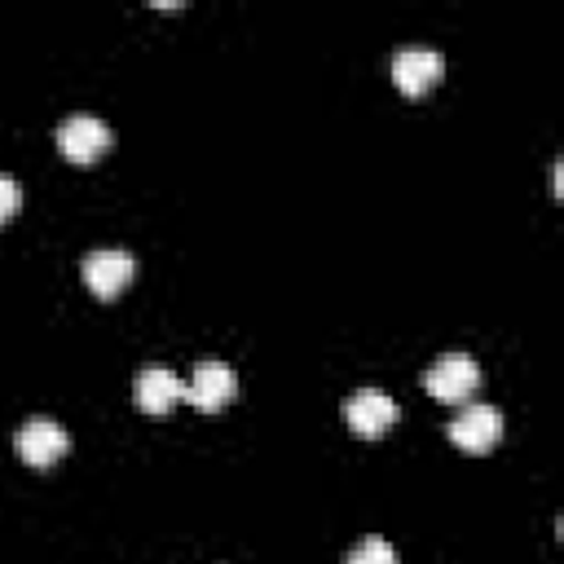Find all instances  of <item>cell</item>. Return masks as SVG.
I'll return each mask as SVG.
<instances>
[{"instance_id":"obj_4","label":"cell","mask_w":564,"mask_h":564,"mask_svg":"<svg viewBox=\"0 0 564 564\" xmlns=\"http://www.w3.org/2000/svg\"><path fill=\"white\" fill-rule=\"evenodd\" d=\"M79 273H84V282H88V291H93V295L115 300V295L132 282L137 260H132L128 251H119V247H97V251H88V256H84Z\"/></svg>"},{"instance_id":"obj_7","label":"cell","mask_w":564,"mask_h":564,"mask_svg":"<svg viewBox=\"0 0 564 564\" xmlns=\"http://www.w3.org/2000/svg\"><path fill=\"white\" fill-rule=\"evenodd\" d=\"M397 401L388 397V392H379V388H361V392H352L348 401H344V423L357 432V436H366V441H375V436H383L392 423H397Z\"/></svg>"},{"instance_id":"obj_5","label":"cell","mask_w":564,"mask_h":564,"mask_svg":"<svg viewBox=\"0 0 564 564\" xmlns=\"http://www.w3.org/2000/svg\"><path fill=\"white\" fill-rule=\"evenodd\" d=\"M13 445H18L22 463H31V467H53V463L70 449V436H66V427L53 423L48 414H35V419H26V423L18 427Z\"/></svg>"},{"instance_id":"obj_10","label":"cell","mask_w":564,"mask_h":564,"mask_svg":"<svg viewBox=\"0 0 564 564\" xmlns=\"http://www.w3.org/2000/svg\"><path fill=\"white\" fill-rule=\"evenodd\" d=\"M344 564H397V551H392V542H388V538L366 533V538L348 551V560H344Z\"/></svg>"},{"instance_id":"obj_11","label":"cell","mask_w":564,"mask_h":564,"mask_svg":"<svg viewBox=\"0 0 564 564\" xmlns=\"http://www.w3.org/2000/svg\"><path fill=\"white\" fill-rule=\"evenodd\" d=\"M18 207H22V185H18L13 176H4V172H0V225H4Z\"/></svg>"},{"instance_id":"obj_8","label":"cell","mask_w":564,"mask_h":564,"mask_svg":"<svg viewBox=\"0 0 564 564\" xmlns=\"http://www.w3.org/2000/svg\"><path fill=\"white\" fill-rule=\"evenodd\" d=\"M392 84L405 93V97H423L441 75H445V57L436 48H401L392 53Z\"/></svg>"},{"instance_id":"obj_6","label":"cell","mask_w":564,"mask_h":564,"mask_svg":"<svg viewBox=\"0 0 564 564\" xmlns=\"http://www.w3.org/2000/svg\"><path fill=\"white\" fill-rule=\"evenodd\" d=\"M234 392H238V375L225 361H198L194 375L185 379V401L198 405L203 414L225 410L234 401Z\"/></svg>"},{"instance_id":"obj_3","label":"cell","mask_w":564,"mask_h":564,"mask_svg":"<svg viewBox=\"0 0 564 564\" xmlns=\"http://www.w3.org/2000/svg\"><path fill=\"white\" fill-rule=\"evenodd\" d=\"M110 128L97 119V115H70L57 123V150L70 159V163H97L106 150H110Z\"/></svg>"},{"instance_id":"obj_2","label":"cell","mask_w":564,"mask_h":564,"mask_svg":"<svg viewBox=\"0 0 564 564\" xmlns=\"http://www.w3.org/2000/svg\"><path fill=\"white\" fill-rule=\"evenodd\" d=\"M449 441L458 445V449H467V454H485V449H494L498 441H502V410H494V405H480V401H467L454 419H449Z\"/></svg>"},{"instance_id":"obj_1","label":"cell","mask_w":564,"mask_h":564,"mask_svg":"<svg viewBox=\"0 0 564 564\" xmlns=\"http://www.w3.org/2000/svg\"><path fill=\"white\" fill-rule=\"evenodd\" d=\"M423 388H427L436 401H449V405L471 401V392L480 388V366H476L467 352H445V357H436V361L427 366Z\"/></svg>"},{"instance_id":"obj_9","label":"cell","mask_w":564,"mask_h":564,"mask_svg":"<svg viewBox=\"0 0 564 564\" xmlns=\"http://www.w3.org/2000/svg\"><path fill=\"white\" fill-rule=\"evenodd\" d=\"M132 401H137V410H145V414H167L176 401H185V379H176V375L163 370V366H145V370H137V379H132Z\"/></svg>"}]
</instances>
